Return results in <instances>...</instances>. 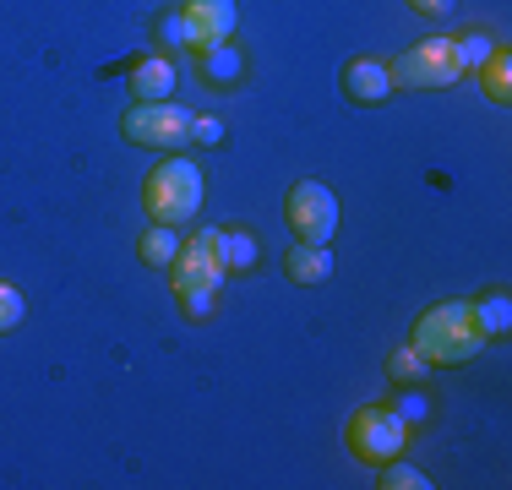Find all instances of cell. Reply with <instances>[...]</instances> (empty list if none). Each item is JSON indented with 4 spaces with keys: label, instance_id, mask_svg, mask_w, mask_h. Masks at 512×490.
Instances as JSON below:
<instances>
[{
    "label": "cell",
    "instance_id": "cell-1",
    "mask_svg": "<svg viewBox=\"0 0 512 490\" xmlns=\"http://www.w3.org/2000/svg\"><path fill=\"white\" fill-rule=\"evenodd\" d=\"M229 267H224V229H197L186 245H180V256L169 262V284H175V300L186 305V316H207L218 311V289H224Z\"/></svg>",
    "mask_w": 512,
    "mask_h": 490
},
{
    "label": "cell",
    "instance_id": "cell-2",
    "mask_svg": "<svg viewBox=\"0 0 512 490\" xmlns=\"http://www.w3.org/2000/svg\"><path fill=\"white\" fill-rule=\"evenodd\" d=\"M414 349L425 354V365H469L485 349V333L474 322V300H442L431 311H420Z\"/></svg>",
    "mask_w": 512,
    "mask_h": 490
},
{
    "label": "cell",
    "instance_id": "cell-3",
    "mask_svg": "<svg viewBox=\"0 0 512 490\" xmlns=\"http://www.w3.org/2000/svg\"><path fill=\"white\" fill-rule=\"evenodd\" d=\"M142 207H148L153 224H191V218L202 213V169L191 164V158H164V164L148 175V186H142Z\"/></svg>",
    "mask_w": 512,
    "mask_h": 490
},
{
    "label": "cell",
    "instance_id": "cell-4",
    "mask_svg": "<svg viewBox=\"0 0 512 490\" xmlns=\"http://www.w3.org/2000/svg\"><path fill=\"white\" fill-rule=\"evenodd\" d=\"M344 436H349V452L360 463H387L409 447V420L398 409H387V403H365V409H355Z\"/></svg>",
    "mask_w": 512,
    "mask_h": 490
},
{
    "label": "cell",
    "instance_id": "cell-5",
    "mask_svg": "<svg viewBox=\"0 0 512 490\" xmlns=\"http://www.w3.org/2000/svg\"><path fill=\"white\" fill-rule=\"evenodd\" d=\"M393 88H453L463 77V60H458V44L453 39H425L404 49V55L387 66Z\"/></svg>",
    "mask_w": 512,
    "mask_h": 490
},
{
    "label": "cell",
    "instance_id": "cell-6",
    "mask_svg": "<svg viewBox=\"0 0 512 490\" xmlns=\"http://www.w3.org/2000/svg\"><path fill=\"white\" fill-rule=\"evenodd\" d=\"M120 131H126L131 147H164V153H180V147L191 142V115L175 104V98H164V104H131L126 120H120Z\"/></svg>",
    "mask_w": 512,
    "mask_h": 490
},
{
    "label": "cell",
    "instance_id": "cell-7",
    "mask_svg": "<svg viewBox=\"0 0 512 490\" xmlns=\"http://www.w3.org/2000/svg\"><path fill=\"white\" fill-rule=\"evenodd\" d=\"M289 229H295V240L306 245H327L338 229V196L322 186V180H300L295 191H289V207H284Z\"/></svg>",
    "mask_w": 512,
    "mask_h": 490
},
{
    "label": "cell",
    "instance_id": "cell-8",
    "mask_svg": "<svg viewBox=\"0 0 512 490\" xmlns=\"http://www.w3.org/2000/svg\"><path fill=\"white\" fill-rule=\"evenodd\" d=\"M180 22H186L191 49H213V44H229L240 11H235V0H186V6H180Z\"/></svg>",
    "mask_w": 512,
    "mask_h": 490
},
{
    "label": "cell",
    "instance_id": "cell-9",
    "mask_svg": "<svg viewBox=\"0 0 512 490\" xmlns=\"http://www.w3.org/2000/svg\"><path fill=\"white\" fill-rule=\"evenodd\" d=\"M338 82H344V98L349 104H382V98H393V77H387V60H349L344 71H338Z\"/></svg>",
    "mask_w": 512,
    "mask_h": 490
},
{
    "label": "cell",
    "instance_id": "cell-10",
    "mask_svg": "<svg viewBox=\"0 0 512 490\" xmlns=\"http://www.w3.org/2000/svg\"><path fill=\"white\" fill-rule=\"evenodd\" d=\"M131 93H137V104H164V98H175V66H169L164 55H148L131 66Z\"/></svg>",
    "mask_w": 512,
    "mask_h": 490
},
{
    "label": "cell",
    "instance_id": "cell-11",
    "mask_svg": "<svg viewBox=\"0 0 512 490\" xmlns=\"http://www.w3.org/2000/svg\"><path fill=\"white\" fill-rule=\"evenodd\" d=\"M289 278H295V284H327V278H333V251L295 240V251H289Z\"/></svg>",
    "mask_w": 512,
    "mask_h": 490
},
{
    "label": "cell",
    "instance_id": "cell-12",
    "mask_svg": "<svg viewBox=\"0 0 512 490\" xmlns=\"http://www.w3.org/2000/svg\"><path fill=\"white\" fill-rule=\"evenodd\" d=\"M180 245H186V240H180L169 224H153L148 235H142V262H148V267H169L180 256Z\"/></svg>",
    "mask_w": 512,
    "mask_h": 490
},
{
    "label": "cell",
    "instance_id": "cell-13",
    "mask_svg": "<svg viewBox=\"0 0 512 490\" xmlns=\"http://www.w3.org/2000/svg\"><path fill=\"white\" fill-rule=\"evenodd\" d=\"M474 322H480V333H485V338H502L507 327H512V305H507V294H485V300L474 305Z\"/></svg>",
    "mask_w": 512,
    "mask_h": 490
},
{
    "label": "cell",
    "instance_id": "cell-14",
    "mask_svg": "<svg viewBox=\"0 0 512 490\" xmlns=\"http://www.w3.org/2000/svg\"><path fill=\"white\" fill-rule=\"evenodd\" d=\"M425 371H431V365H425V354L414 349V343H404V349L387 354V376H393V382H404V387L425 382Z\"/></svg>",
    "mask_w": 512,
    "mask_h": 490
},
{
    "label": "cell",
    "instance_id": "cell-15",
    "mask_svg": "<svg viewBox=\"0 0 512 490\" xmlns=\"http://www.w3.org/2000/svg\"><path fill=\"white\" fill-rule=\"evenodd\" d=\"M224 267H229V273H251V267H256L251 229H224Z\"/></svg>",
    "mask_w": 512,
    "mask_h": 490
},
{
    "label": "cell",
    "instance_id": "cell-16",
    "mask_svg": "<svg viewBox=\"0 0 512 490\" xmlns=\"http://www.w3.org/2000/svg\"><path fill=\"white\" fill-rule=\"evenodd\" d=\"M202 71H207L213 82H235L240 71H246V60H240V49L213 44V49H202Z\"/></svg>",
    "mask_w": 512,
    "mask_h": 490
},
{
    "label": "cell",
    "instance_id": "cell-17",
    "mask_svg": "<svg viewBox=\"0 0 512 490\" xmlns=\"http://www.w3.org/2000/svg\"><path fill=\"white\" fill-rule=\"evenodd\" d=\"M382 490H431V480H425L414 463H398V458H387L382 463V480H376Z\"/></svg>",
    "mask_w": 512,
    "mask_h": 490
},
{
    "label": "cell",
    "instance_id": "cell-18",
    "mask_svg": "<svg viewBox=\"0 0 512 490\" xmlns=\"http://www.w3.org/2000/svg\"><path fill=\"white\" fill-rule=\"evenodd\" d=\"M458 44V60H463V71H480L485 60L496 55V39H485V33H463V39H453Z\"/></svg>",
    "mask_w": 512,
    "mask_h": 490
},
{
    "label": "cell",
    "instance_id": "cell-19",
    "mask_svg": "<svg viewBox=\"0 0 512 490\" xmlns=\"http://www.w3.org/2000/svg\"><path fill=\"white\" fill-rule=\"evenodd\" d=\"M480 71H485V93H491L496 104H507V93H512V88H507V71H512V66H507V49H496V55L485 60Z\"/></svg>",
    "mask_w": 512,
    "mask_h": 490
},
{
    "label": "cell",
    "instance_id": "cell-20",
    "mask_svg": "<svg viewBox=\"0 0 512 490\" xmlns=\"http://www.w3.org/2000/svg\"><path fill=\"white\" fill-rule=\"evenodd\" d=\"M22 316H28V300H22L11 284H0V333H11V327H22Z\"/></svg>",
    "mask_w": 512,
    "mask_h": 490
},
{
    "label": "cell",
    "instance_id": "cell-21",
    "mask_svg": "<svg viewBox=\"0 0 512 490\" xmlns=\"http://www.w3.org/2000/svg\"><path fill=\"white\" fill-rule=\"evenodd\" d=\"M191 142H207V147H218V142H224V126H218L213 115H191Z\"/></svg>",
    "mask_w": 512,
    "mask_h": 490
},
{
    "label": "cell",
    "instance_id": "cell-22",
    "mask_svg": "<svg viewBox=\"0 0 512 490\" xmlns=\"http://www.w3.org/2000/svg\"><path fill=\"white\" fill-rule=\"evenodd\" d=\"M158 39H169V44H186V22H180V11H169V17H158Z\"/></svg>",
    "mask_w": 512,
    "mask_h": 490
},
{
    "label": "cell",
    "instance_id": "cell-23",
    "mask_svg": "<svg viewBox=\"0 0 512 490\" xmlns=\"http://www.w3.org/2000/svg\"><path fill=\"white\" fill-rule=\"evenodd\" d=\"M414 11H425V17H447V11L458 6V0H409Z\"/></svg>",
    "mask_w": 512,
    "mask_h": 490
}]
</instances>
